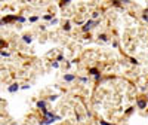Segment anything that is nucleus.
Here are the masks:
<instances>
[{
	"label": "nucleus",
	"mask_w": 148,
	"mask_h": 125,
	"mask_svg": "<svg viewBox=\"0 0 148 125\" xmlns=\"http://www.w3.org/2000/svg\"><path fill=\"white\" fill-rule=\"evenodd\" d=\"M93 27H95V21H93V19H87L86 22H85V26L81 27V31H83V33H87V31H90Z\"/></svg>",
	"instance_id": "obj_1"
},
{
	"label": "nucleus",
	"mask_w": 148,
	"mask_h": 125,
	"mask_svg": "<svg viewBox=\"0 0 148 125\" xmlns=\"http://www.w3.org/2000/svg\"><path fill=\"white\" fill-rule=\"evenodd\" d=\"M62 78H64L65 82H73V80H76V74H73V73H65Z\"/></svg>",
	"instance_id": "obj_2"
},
{
	"label": "nucleus",
	"mask_w": 148,
	"mask_h": 125,
	"mask_svg": "<svg viewBox=\"0 0 148 125\" xmlns=\"http://www.w3.org/2000/svg\"><path fill=\"white\" fill-rule=\"evenodd\" d=\"M136 107H138V109H145V107H147V100H142V98L138 100V101H136Z\"/></svg>",
	"instance_id": "obj_3"
},
{
	"label": "nucleus",
	"mask_w": 148,
	"mask_h": 125,
	"mask_svg": "<svg viewBox=\"0 0 148 125\" xmlns=\"http://www.w3.org/2000/svg\"><path fill=\"white\" fill-rule=\"evenodd\" d=\"M36 106H37V109H42V110H46V101H43V100H40V101H37V103H36Z\"/></svg>",
	"instance_id": "obj_4"
},
{
	"label": "nucleus",
	"mask_w": 148,
	"mask_h": 125,
	"mask_svg": "<svg viewBox=\"0 0 148 125\" xmlns=\"http://www.w3.org/2000/svg\"><path fill=\"white\" fill-rule=\"evenodd\" d=\"M18 89H19V85H18V83H12V85L8 88V91L9 92H17Z\"/></svg>",
	"instance_id": "obj_5"
},
{
	"label": "nucleus",
	"mask_w": 148,
	"mask_h": 125,
	"mask_svg": "<svg viewBox=\"0 0 148 125\" xmlns=\"http://www.w3.org/2000/svg\"><path fill=\"white\" fill-rule=\"evenodd\" d=\"M87 73H89V74H92V76H96V74H99L101 71L98 70V69H95V67H90V69L87 70Z\"/></svg>",
	"instance_id": "obj_6"
},
{
	"label": "nucleus",
	"mask_w": 148,
	"mask_h": 125,
	"mask_svg": "<svg viewBox=\"0 0 148 125\" xmlns=\"http://www.w3.org/2000/svg\"><path fill=\"white\" fill-rule=\"evenodd\" d=\"M62 28H64L65 31H70V30H71V24H70V21H65V22H64V26H62Z\"/></svg>",
	"instance_id": "obj_7"
},
{
	"label": "nucleus",
	"mask_w": 148,
	"mask_h": 125,
	"mask_svg": "<svg viewBox=\"0 0 148 125\" xmlns=\"http://www.w3.org/2000/svg\"><path fill=\"white\" fill-rule=\"evenodd\" d=\"M22 40H24L25 43H31V42H33V39H31V36L30 34H25L24 37H22Z\"/></svg>",
	"instance_id": "obj_8"
},
{
	"label": "nucleus",
	"mask_w": 148,
	"mask_h": 125,
	"mask_svg": "<svg viewBox=\"0 0 148 125\" xmlns=\"http://www.w3.org/2000/svg\"><path fill=\"white\" fill-rule=\"evenodd\" d=\"M98 37H99V40H102V42H108V36L107 34H99Z\"/></svg>",
	"instance_id": "obj_9"
},
{
	"label": "nucleus",
	"mask_w": 148,
	"mask_h": 125,
	"mask_svg": "<svg viewBox=\"0 0 148 125\" xmlns=\"http://www.w3.org/2000/svg\"><path fill=\"white\" fill-rule=\"evenodd\" d=\"M99 15H101V12H98V10H95V12L92 14V19L95 21V19H96V18H98V17H99Z\"/></svg>",
	"instance_id": "obj_10"
},
{
	"label": "nucleus",
	"mask_w": 148,
	"mask_h": 125,
	"mask_svg": "<svg viewBox=\"0 0 148 125\" xmlns=\"http://www.w3.org/2000/svg\"><path fill=\"white\" fill-rule=\"evenodd\" d=\"M43 19H47V21H49V19H53V14H47V15H44Z\"/></svg>",
	"instance_id": "obj_11"
},
{
	"label": "nucleus",
	"mask_w": 148,
	"mask_h": 125,
	"mask_svg": "<svg viewBox=\"0 0 148 125\" xmlns=\"http://www.w3.org/2000/svg\"><path fill=\"white\" fill-rule=\"evenodd\" d=\"M58 66H59V62H58V61H53L52 62V67H53V69H58Z\"/></svg>",
	"instance_id": "obj_12"
},
{
	"label": "nucleus",
	"mask_w": 148,
	"mask_h": 125,
	"mask_svg": "<svg viewBox=\"0 0 148 125\" xmlns=\"http://www.w3.org/2000/svg\"><path fill=\"white\" fill-rule=\"evenodd\" d=\"M17 21H19V22H24V21H25V18H24V17H17Z\"/></svg>",
	"instance_id": "obj_13"
},
{
	"label": "nucleus",
	"mask_w": 148,
	"mask_h": 125,
	"mask_svg": "<svg viewBox=\"0 0 148 125\" xmlns=\"http://www.w3.org/2000/svg\"><path fill=\"white\" fill-rule=\"evenodd\" d=\"M2 57L5 58V57H9V52H6V51H2Z\"/></svg>",
	"instance_id": "obj_14"
},
{
	"label": "nucleus",
	"mask_w": 148,
	"mask_h": 125,
	"mask_svg": "<svg viewBox=\"0 0 148 125\" xmlns=\"http://www.w3.org/2000/svg\"><path fill=\"white\" fill-rule=\"evenodd\" d=\"M56 98H58V95H51V97H49V100H51V101H55Z\"/></svg>",
	"instance_id": "obj_15"
},
{
	"label": "nucleus",
	"mask_w": 148,
	"mask_h": 125,
	"mask_svg": "<svg viewBox=\"0 0 148 125\" xmlns=\"http://www.w3.org/2000/svg\"><path fill=\"white\" fill-rule=\"evenodd\" d=\"M37 19H39V18H37V17H31V18H30V21H31V22H36Z\"/></svg>",
	"instance_id": "obj_16"
},
{
	"label": "nucleus",
	"mask_w": 148,
	"mask_h": 125,
	"mask_svg": "<svg viewBox=\"0 0 148 125\" xmlns=\"http://www.w3.org/2000/svg\"><path fill=\"white\" fill-rule=\"evenodd\" d=\"M101 125H113L111 122H105V121H101Z\"/></svg>",
	"instance_id": "obj_17"
},
{
	"label": "nucleus",
	"mask_w": 148,
	"mask_h": 125,
	"mask_svg": "<svg viewBox=\"0 0 148 125\" xmlns=\"http://www.w3.org/2000/svg\"><path fill=\"white\" fill-rule=\"evenodd\" d=\"M80 82H83V83H86V82H87V78H80Z\"/></svg>",
	"instance_id": "obj_18"
},
{
	"label": "nucleus",
	"mask_w": 148,
	"mask_h": 125,
	"mask_svg": "<svg viewBox=\"0 0 148 125\" xmlns=\"http://www.w3.org/2000/svg\"><path fill=\"white\" fill-rule=\"evenodd\" d=\"M56 22H58V19H55V18H53L52 21H51V26H53V24H56Z\"/></svg>",
	"instance_id": "obj_19"
},
{
	"label": "nucleus",
	"mask_w": 148,
	"mask_h": 125,
	"mask_svg": "<svg viewBox=\"0 0 148 125\" xmlns=\"http://www.w3.org/2000/svg\"><path fill=\"white\" fill-rule=\"evenodd\" d=\"M62 60H64V57H62V55H58V58H56V61H62Z\"/></svg>",
	"instance_id": "obj_20"
},
{
	"label": "nucleus",
	"mask_w": 148,
	"mask_h": 125,
	"mask_svg": "<svg viewBox=\"0 0 148 125\" xmlns=\"http://www.w3.org/2000/svg\"><path fill=\"white\" fill-rule=\"evenodd\" d=\"M113 5H114V6H120L122 3H120V2H113Z\"/></svg>",
	"instance_id": "obj_21"
},
{
	"label": "nucleus",
	"mask_w": 148,
	"mask_h": 125,
	"mask_svg": "<svg viewBox=\"0 0 148 125\" xmlns=\"http://www.w3.org/2000/svg\"><path fill=\"white\" fill-rule=\"evenodd\" d=\"M67 5H68V2H61V6H62V8H64V6H67Z\"/></svg>",
	"instance_id": "obj_22"
}]
</instances>
